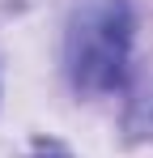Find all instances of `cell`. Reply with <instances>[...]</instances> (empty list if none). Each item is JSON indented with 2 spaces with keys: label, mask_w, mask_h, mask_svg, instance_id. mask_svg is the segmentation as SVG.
Instances as JSON below:
<instances>
[{
  "label": "cell",
  "mask_w": 153,
  "mask_h": 158,
  "mask_svg": "<svg viewBox=\"0 0 153 158\" xmlns=\"http://www.w3.org/2000/svg\"><path fill=\"white\" fill-rule=\"evenodd\" d=\"M132 52V9L128 0H81L68 22L64 64L76 90L106 94L128 81Z\"/></svg>",
  "instance_id": "cell-1"
},
{
  "label": "cell",
  "mask_w": 153,
  "mask_h": 158,
  "mask_svg": "<svg viewBox=\"0 0 153 158\" xmlns=\"http://www.w3.org/2000/svg\"><path fill=\"white\" fill-rule=\"evenodd\" d=\"M34 158H64V154H34Z\"/></svg>",
  "instance_id": "cell-2"
}]
</instances>
